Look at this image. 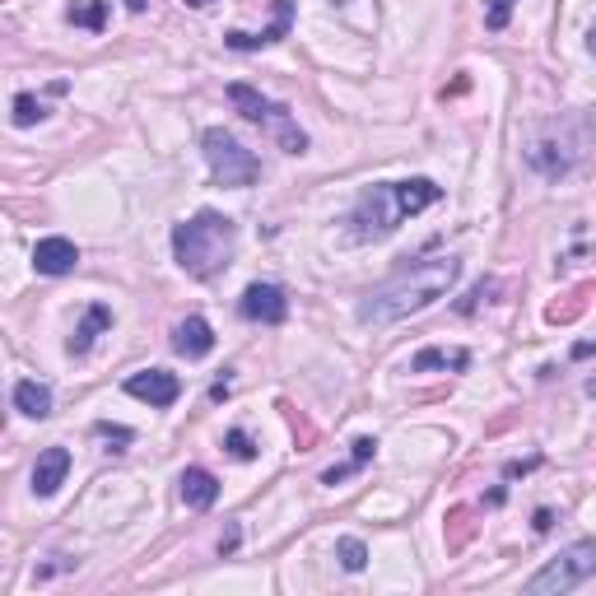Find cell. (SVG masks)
I'll return each instance as SVG.
<instances>
[{
    "label": "cell",
    "mask_w": 596,
    "mask_h": 596,
    "mask_svg": "<svg viewBox=\"0 0 596 596\" xmlns=\"http://www.w3.org/2000/svg\"><path fill=\"white\" fill-rule=\"evenodd\" d=\"M126 10H136V14H140V10H145V0H126Z\"/></svg>",
    "instance_id": "30"
},
{
    "label": "cell",
    "mask_w": 596,
    "mask_h": 596,
    "mask_svg": "<svg viewBox=\"0 0 596 596\" xmlns=\"http://www.w3.org/2000/svg\"><path fill=\"white\" fill-rule=\"evenodd\" d=\"M229 103L243 112L252 126H266L285 154H308V136H303V126L289 117L285 103H271L266 94H257L252 84H229Z\"/></svg>",
    "instance_id": "4"
},
{
    "label": "cell",
    "mask_w": 596,
    "mask_h": 596,
    "mask_svg": "<svg viewBox=\"0 0 596 596\" xmlns=\"http://www.w3.org/2000/svg\"><path fill=\"white\" fill-rule=\"evenodd\" d=\"M289 24H294V0H275V24L271 28H261V33H243V28H233L224 42H229L233 52H257V47H271V42L285 38Z\"/></svg>",
    "instance_id": "9"
},
{
    "label": "cell",
    "mask_w": 596,
    "mask_h": 596,
    "mask_svg": "<svg viewBox=\"0 0 596 596\" xmlns=\"http://www.w3.org/2000/svg\"><path fill=\"white\" fill-rule=\"evenodd\" d=\"M187 5H196V10H205V5H215V0H187Z\"/></svg>",
    "instance_id": "31"
},
{
    "label": "cell",
    "mask_w": 596,
    "mask_h": 596,
    "mask_svg": "<svg viewBox=\"0 0 596 596\" xmlns=\"http://www.w3.org/2000/svg\"><path fill=\"white\" fill-rule=\"evenodd\" d=\"M224 447H229V457H238V461H252V457H257V447H252V438H247L243 429H229Z\"/></svg>",
    "instance_id": "23"
},
{
    "label": "cell",
    "mask_w": 596,
    "mask_h": 596,
    "mask_svg": "<svg viewBox=\"0 0 596 596\" xmlns=\"http://www.w3.org/2000/svg\"><path fill=\"white\" fill-rule=\"evenodd\" d=\"M555 527V513H550V508H541V513H536V531H550Z\"/></svg>",
    "instance_id": "27"
},
{
    "label": "cell",
    "mask_w": 596,
    "mask_h": 596,
    "mask_svg": "<svg viewBox=\"0 0 596 596\" xmlns=\"http://www.w3.org/2000/svg\"><path fill=\"white\" fill-rule=\"evenodd\" d=\"M466 541H471V513H466V508H452V513H447V550H461Z\"/></svg>",
    "instance_id": "18"
},
{
    "label": "cell",
    "mask_w": 596,
    "mask_h": 596,
    "mask_svg": "<svg viewBox=\"0 0 596 596\" xmlns=\"http://www.w3.org/2000/svg\"><path fill=\"white\" fill-rule=\"evenodd\" d=\"M336 559H340V569H350V573H359L368 564V550H364V541H354V536H345V541H336Z\"/></svg>",
    "instance_id": "19"
},
{
    "label": "cell",
    "mask_w": 596,
    "mask_h": 596,
    "mask_svg": "<svg viewBox=\"0 0 596 596\" xmlns=\"http://www.w3.org/2000/svg\"><path fill=\"white\" fill-rule=\"evenodd\" d=\"M42 117H47V108H42L33 94L14 98V126H33V122H42Z\"/></svg>",
    "instance_id": "20"
},
{
    "label": "cell",
    "mask_w": 596,
    "mask_h": 596,
    "mask_svg": "<svg viewBox=\"0 0 596 596\" xmlns=\"http://www.w3.org/2000/svg\"><path fill=\"white\" fill-rule=\"evenodd\" d=\"M75 266H80V247L70 238H42L33 247V271L38 275H70Z\"/></svg>",
    "instance_id": "10"
},
{
    "label": "cell",
    "mask_w": 596,
    "mask_h": 596,
    "mask_svg": "<svg viewBox=\"0 0 596 596\" xmlns=\"http://www.w3.org/2000/svg\"><path fill=\"white\" fill-rule=\"evenodd\" d=\"M457 275H461V261L457 257L415 261V266H406L401 275H392L387 285L373 289V294L359 303V317H364V322H373V326L401 322V317H410V312H424L429 303H438L447 289L457 285Z\"/></svg>",
    "instance_id": "1"
},
{
    "label": "cell",
    "mask_w": 596,
    "mask_h": 596,
    "mask_svg": "<svg viewBox=\"0 0 596 596\" xmlns=\"http://www.w3.org/2000/svg\"><path fill=\"white\" fill-rule=\"evenodd\" d=\"M14 410L28 415V420H47V415H52V387H47V382H33V378L14 382Z\"/></svg>",
    "instance_id": "14"
},
{
    "label": "cell",
    "mask_w": 596,
    "mask_h": 596,
    "mask_svg": "<svg viewBox=\"0 0 596 596\" xmlns=\"http://www.w3.org/2000/svg\"><path fill=\"white\" fill-rule=\"evenodd\" d=\"M489 294H499V280H480V285H475V294L461 303V312H475V303H480V298H489Z\"/></svg>",
    "instance_id": "25"
},
{
    "label": "cell",
    "mask_w": 596,
    "mask_h": 596,
    "mask_svg": "<svg viewBox=\"0 0 596 596\" xmlns=\"http://www.w3.org/2000/svg\"><path fill=\"white\" fill-rule=\"evenodd\" d=\"M126 392L136 396V401H149L154 410H168L177 396H182V382H177V373H168V368H140V373L126 378Z\"/></svg>",
    "instance_id": "7"
},
{
    "label": "cell",
    "mask_w": 596,
    "mask_h": 596,
    "mask_svg": "<svg viewBox=\"0 0 596 596\" xmlns=\"http://www.w3.org/2000/svg\"><path fill=\"white\" fill-rule=\"evenodd\" d=\"M587 52H592V56H596V24H592V28H587Z\"/></svg>",
    "instance_id": "29"
},
{
    "label": "cell",
    "mask_w": 596,
    "mask_h": 596,
    "mask_svg": "<svg viewBox=\"0 0 596 596\" xmlns=\"http://www.w3.org/2000/svg\"><path fill=\"white\" fill-rule=\"evenodd\" d=\"M233 247H238V224L219 210H201V215L182 219L173 229V257L177 266L196 280H210L233 261Z\"/></svg>",
    "instance_id": "3"
},
{
    "label": "cell",
    "mask_w": 596,
    "mask_h": 596,
    "mask_svg": "<svg viewBox=\"0 0 596 596\" xmlns=\"http://www.w3.org/2000/svg\"><path fill=\"white\" fill-rule=\"evenodd\" d=\"M443 196V187L438 182H429V177H406V182H373V187L359 196V205H354V238L359 243H373V238H387V233H396V224L410 215H420V210H429V205Z\"/></svg>",
    "instance_id": "2"
},
{
    "label": "cell",
    "mask_w": 596,
    "mask_h": 596,
    "mask_svg": "<svg viewBox=\"0 0 596 596\" xmlns=\"http://www.w3.org/2000/svg\"><path fill=\"white\" fill-rule=\"evenodd\" d=\"M573 354H578V359H587V354H596V340H583V345H573Z\"/></svg>",
    "instance_id": "28"
},
{
    "label": "cell",
    "mask_w": 596,
    "mask_h": 596,
    "mask_svg": "<svg viewBox=\"0 0 596 596\" xmlns=\"http://www.w3.org/2000/svg\"><path fill=\"white\" fill-rule=\"evenodd\" d=\"M112 326V312L103 308V303H94V308L84 312V322L75 326V336H70V354H89V345L98 340V331H108Z\"/></svg>",
    "instance_id": "15"
},
{
    "label": "cell",
    "mask_w": 596,
    "mask_h": 596,
    "mask_svg": "<svg viewBox=\"0 0 596 596\" xmlns=\"http://www.w3.org/2000/svg\"><path fill=\"white\" fill-rule=\"evenodd\" d=\"M205 163H210V173H215L219 187H252L261 177V163L252 149H243L238 140L229 136V131H205Z\"/></svg>",
    "instance_id": "5"
},
{
    "label": "cell",
    "mask_w": 596,
    "mask_h": 596,
    "mask_svg": "<svg viewBox=\"0 0 596 596\" xmlns=\"http://www.w3.org/2000/svg\"><path fill=\"white\" fill-rule=\"evenodd\" d=\"M238 312H243L247 322L280 326V322L289 317V298H285V289H275V285H247V289H243V303H238Z\"/></svg>",
    "instance_id": "8"
},
{
    "label": "cell",
    "mask_w": 596,
    "mask_h": 596,
    "mask_svg": "<svg viewBox=\"0 0 596 596\" xmlns=\"http://www.w3.org/2000/svg\"><path fill=\"white\" fill-rule=\"evenodd\" d=\"M177 485H182V503H187V508H196V513H205V508L219 499V480L205 471V466H187Z\"/></svg>",
    "instance_id": "13"
},
{
    "label": "cell",
    "mask_w": 596,
    "mask_h": 596,
    "mask_svg": "<svg viewBox=\"0 0 596 596\" xmlns=\"http://www.w3.org/2000/svg\"><path fill=\"white\" fill-rule=\"evenodd\" d=\"M94 434H98V438H108V443H117V452H122V447L131 443V438H136L131 429H122V424H108V420H98V424H94Z\"/></svg>",
    "instance_id": "24"
},
{
    "label": "cell",
    "mask_w": 596,
    "mask_h": 596,
    "mask_svg": "<svg viewBox=\"0 0 596 596\" xmlns=\"http://www.w3.org/2000/svg\"><path fill=\"white\" fill-rule=\"evenodd\" d=\"M592 573H596V541H578V545H569L559 559H550V564L527 583V592L531 596L573 592V587H583Z\"/></svg>",
    "instance_id": "6"
},
{
    "label": "cell",
    "mask_w": 596,
    "mask_h": 596,
    "mask_svg": "<svg viewBox=\"0 0 596 596\" xmlns=\"http://www.w3.org/2000/svg\"><path fill=\"white\" fill-rule=\"evenodd\" d=\"M583 308H587V298H583V289H578V294H569L564 303H550V312H545V317H550V322H573Z\"/></svg>",
    "instance_id": "21"
},
{
    "label": "cell",
    "mask_w": 596,
    "mask_h": 596,
    "mask_svg": "<svg viewBox=\"0 0 596 596\" xmlns=\"http://www.w3.org/2000/svg\"><path fill=\"white\" fill-rule=\"evenodd\" d=\"M373 452H378V443H373V438H359V443H354V461H359V466H364V461H373Z\"/></svg>",
    "instance_id": "26"
},
{
    "label": "cell",
    "mask_w": 596,
    "mask_h": 596,
    "mask_svg": "<svg viewBox=\"0 0 596 596\" xmlns=\"http://www.w3.org/2000/svg\"><path fill=\"white\" fill-rule=\"evenodd\" d=\"M173 350L187 354V359H205V354L215 350V331L205 317H187V322L173 326Z\"/></svg>",
    "instance_id": "12"
},
{
    "label": "cell",
    "mask_w": 596,
    "mask_h": 596,
    "mask_svg": "<svg viewBox=\"0 0 596 596\" xmlns=\"http://www.w3.org/2000/svg\"><path fill=\"white\" fill-rule=\"evenodd\" d=\"M66 19L75 28H89V33H103V24H108V0H75L66 10Z\"/></svg>",
    "instance_id": "17"
},
{
    "label": "cell",
    "mask_w": 596,
    "mask_h": 596,
    "mask_svg": "<svg viewBox=\"0 0 596 596\" xmlns=\"http://www.w3.org/2000/svg\"><path fill=\"white\" fill-rule=\"evenodd\" d=\"M66 475H70V452L66 447H47L38 457V466H33V494H38V499H52L56 489L66 485Z\"/></svg>",
    "instance_id": "11"
},
{
    "label": "cell",
    "mask_w": 596,
    "mask_h": 596,
    "mask_svg": "<svg viewBox=\"0 0 596 596\" xmlns=\"http://www.w3.org/2000/svg\"><path fill=\"white\" fill-rule=\"evenodd\" d=\"M471 364V354L466 350H420L415 359H410V373H429V368H466Z\"/></svg>",
    "instance_id": "16"
},
{
    "label": "cell",
    "mask_w": 596,
    "mask_h": 596,
    "mask_svg": "<svg viewBox=\"0 0 596 596\" xmlns=\"http://www.w3.org/2000/svg\"><path fill=\"white\" fill-rule=\"evenodd\" d=\"M508 19H513V0H485V28H508Z\"/></svg>",
    "instance_id": "22"
}]
</instances>
